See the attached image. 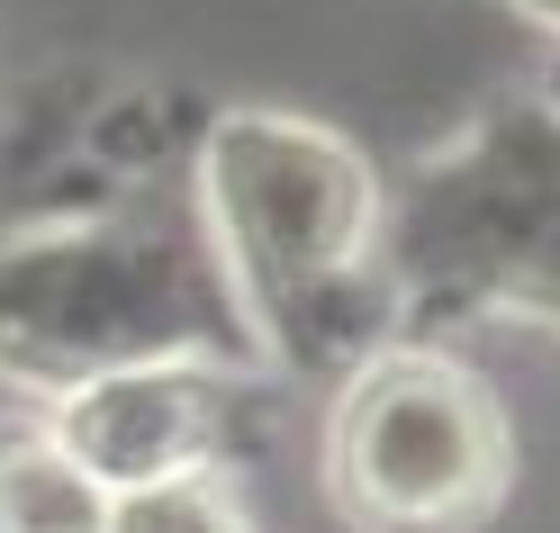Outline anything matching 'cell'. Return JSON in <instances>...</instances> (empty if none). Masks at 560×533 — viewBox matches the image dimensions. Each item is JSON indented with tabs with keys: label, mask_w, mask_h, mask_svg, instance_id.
Wrapping results in <instances>:
<instances>
[{
	"label": "cell",
	"mask_w": 560,
	"mask_h": 533,
	"mask_svg": "<svg viewBox=\"0 0 560 533\" xmlns=\"http://www.w3.org/2000/svg\"><path fill=\"white\" fill-rule=\"evenodd\" d=\"M190 208L271 380H343L398 335L389 172L317 109L235 100L190 136Z\"/></svg>",
	"instance_id": "6da1fadb"
},
{
	"label": "cell",
	"mask_w": 560,
	"mask_h": 533,
	"mask_svg": "<svg viewBox=\"0 0 560 533\" xmlns=\"http://www.w3.org/2000/svg\"><path fill=\"white\" fill-rule=\"evenodd\" d=\"M145 362L262 371L208 227L182 199H100L0 235V389L10 407H55L91 380Z\"/></svg>",
	"instance_id": "7a4b0ae2"
},
{
	"label": "cell",
	"mask_w": 560,
	"mask_h": 533,
	"mask_svg": "<svg viewBox=\"0 0 560 533\" xmlns=\"http://www.w3.org/2000/svg\"><path fill=\"white\" fill-rule=\"evenodd\" d=\"M398 335L524 326L560 344V63L498 82L389 182Z\"/></svg>",
	"instance_id": "3957f363"
},
{
	"label": "cell",
	"mask_w": 560,
	"mask_h": 533,
	"mask_svg": "<svg viewBox=\"0 0 560 533\" xmlns=\"http://www.w3.org/2000/svg\"><path fill=\"white\" fill-rule=\"evenodd\" d=\"M317 479L343 533H488L515 497V425L443 335H389L326 389Z\"/></svg>",
	"instance_id": "277c9868"
},
{
	"label": "cell",
	"mask_w": 560,
	"mask_h": 533,
	"mask_svg": "<svg viewBox=\"0 0 560 533\" xmlns=\"http://www.w3.org/2000/svg\"><path fill=\"white\" fill-rule=\"evenodd\" d=\"M271 389H280L271 371H235V362H145L118 380H91L37 416L118 497V488H154V479H190V471H235Z\"/></svg>",
	"instance_id": "5b68a950"
},
{
	"label": "cell",
	"mask_w": 560,
	"mask_h": 533,
	"mask_svg": "<svg viewBox=\"0 0 560 533\" xmlns=\"http://www.w3.org/2000/svg\"><path fill=\"white\" fill-rule=\"evenodd\" d=\"M109 524V488H100L73 443L55 434L37 407L0 416V533H100Z\"/></svg>",
	"instance_id": "8992f818"
},
{
	"label": "cell",
	"mask_w": 560,
	"mask_h": 533,
	"mask_svg": "<svg viewBox=\"0 0 560 533\" xmlns=\"http://www.w3.org/2000/svg\"><path fill=\"white\" fill-rule=\"evenodd\" d=\"M100 533H254L235 471H190V479H154V488H118Z\"/></svg>",
	"instance_id": "52a82bcc"
},
{
	"label": "cell",
	"mask_w": 560,
	"mask_h": 533,
	"mask_svg": "<svg viewBox=\"0 0 560 533\" xmlns=\"http://www.w3.org/2000/svg\"><path fill=\"white\" fill-rule=\"evenodd\" d=\"M498 10H515V19L551 46V63H560V0H498Z\"/></svg>",
	"instance_id": "ba28073f"
}]
</instances>
